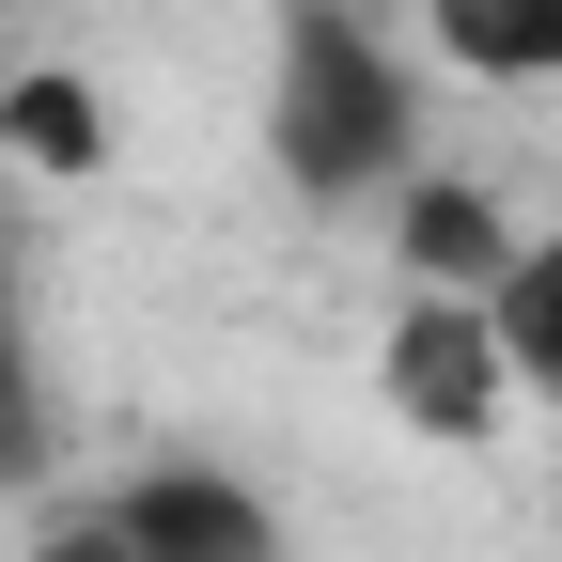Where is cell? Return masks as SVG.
I'll list each match as a JSON object with an SVG mask.
<instances>
[{
  "mask_svg": "<svg viewBox=\"0 0 562 562\" xmlns=\"http://www.w3.org/2000/svg\"><path fill=\"white\" fill-rule=\"evenodd\" d=\"M266 157L297 203H375L422 172V79L360 0H281L266 47Z\"/></svg>",
  "mask_w": 562,
  "mask_h": 562,
  "instance_id": "obj_1",
  "label": "cell"
},
{
  "mask_svg": "<svg viewBox=\"0 0 562 562\" xmlns=\"http://www.w3.org/2000/svg\"><path fill=\"white\" fill-rule=\"evenodd\" d=\"M375 391H391L406 438H438V453L501 438L516 375H501V344H484V297H406V313H391V344H375Z\"/></svg>",
  "mask_w": 562,
  "mask_h": 562,
  "instance_id": "obj_2",
  "label": "cell"
},
{
  "mask_svg": "<svg viewBox=\"0 0 562 562\" xmlns=\"http://www.w3.org/2000/svg\"><path fill=\"white\" fill-rule=\"evenodd\" d=\"M110 547L125 562H281V516H266V484L203 469V453H157L110 501Z\"/></svg>",
  "mask_w": 562,
  "mask_h": 562,
  "instance_id": "obj_3",
  "label": "cell"
},
{
  "mask_svg": "<svg viewBox=\"0 0 562 562\" xmlns=\"http://www.w3.org/2000/svg\"><path fill=\"white\" fill-rule=\"evenodd\" d=\"M391 250H406V297H484V281L516 266V220L469 172H406L391 188Z\"/></svg>",
  "mask_w": 562,
  "mask_h": 562,
  "instance_id": "obj_4",
  "label": "cell"
},
{
  "mask_svg": "<svg viewBox=\"0 0 562 562\" xmlns=\"http://www.w3.org/2000/svg\"><path fill=\"white\" fill-rule=\"evenodd\" d=\"M422 47L484 94H562V0H422Z\"/></svg>",
  "mask_w": 562,
  "mask_h": 562,
  "instance_id": "obj_5",
  "label": "cell"
},
{
  "mask_svg": "<svg viewBox=\"0 0 562 562\" xmlns=\"http://www.w3.org/2000/svg\"><path fill=\"white\" fill-rule=\"evenodd\" d=\"M484 344H501V375H516L531 406H562V203L516 235V266L484 281Z\"/></svg>",
  "mask_w": 562,
  "mask_h": 562,
  "instance_id": "obj_6",
  "label": "cell"
},
{
  "mask_svg": "<svg viewBox=\"0 0 562 562\" xmlns=\"http://www.w3.org/2000/svg\"><path fill=\"white\" fill-rule=\"evenodd\" d=\"M0 157H32V172H110V110L94 79H63V63H32V79H0Z\"/></svg>",
  "mask_w": 562,
  "mask_h": 562,
  "instance_id": "obj_7",
  "label": "cell"
},
{
  "mask_svg": "<svg viewBox=\"0 0 562 562\" xmlns=\"http://www.w3.org/2000/svg\"><path fill=\"white\" fill-rule=\"evenodd\" d=\"M47 453V360H32V281H16V235H0V484Z\"/></svg>",
  "mask_w": 562,
  "mask_h": 562,
  "instance_id": "obj_8",
  "label": "cell"
}]
</instances>
